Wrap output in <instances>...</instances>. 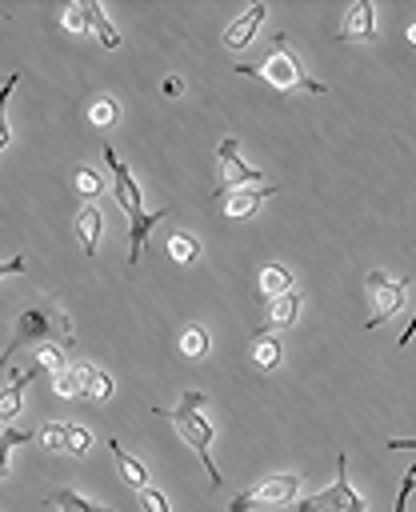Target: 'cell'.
I'll use <instances>...</instances> for the list:
<instances>
[{
  "label": "cell",
  "mask_w": 416,
  "mask_h": 512,
  "mask_svg": "<svg viewBox=\"0 0 416 512\" xmlns=\"http://www.w3.org/2000/svg\"><path fill=\"white\" fill-rule=\"evenodd\" d=\"M52 332H56L64 344H72V324H68V312H64V308H48V304H32V308H24V312L16 316V336H12V344L4 348L0 368H12V356H16L24 344H32V340H48Z\"/></svg>",
  "instance_id": "obj_4"
},
{
  "label": "cell",
  "mask_w": 416,
  "mask_h": 512,
  "mask_svg": "<svg viewBox=\"0 0 416 512\" xmlns=\"http://www.w3.org/2000/svg\"><path fill=\"white\" fill-rule=\"evenodd\" d=\"M368 296H372V316H368V328H380L392 312H400L404 308V292H408V280L400 276V280H388L384 272H368Z\"/></svg>",
  "instance_id": "obj_8"
},
{
  "label": "cell",
  "mask_w": 416,
  "mask_h": 512,
  "mask_svg": "<svg viewBox=\"0 0 416 512\" xmlns=\"http://www.w3.org/2000/svg\"><path fill=\"white\" fill-rule=\"evenodd\" d=\"M408 40H412V44H416V20H412V24H408Z\"/></svg>",
  "instance_id": "obj_39"
},
{
  "label": "cell",
  "mask_w": 416,
  "mask_h": 512,
  "mask_svg": "<svg viewBox=\"0 0 416 512\" xmlns=\"http://www.w3.org/2000/svg\"><path fill=\"white\" fill-rule=\"evenodd\" d=\"M60 24H64V32H72V36H88V16H84L80 4H68L64 16H60Z\"/></svg>",
  "instance_id": "obj_28"
},
{
  "label": "cell",
  "mask_w": 416,
  "mask_h": 512,
  "mask_svg": "<svg viewBox=\"0 0 416 512\" xmlns=\"http://www.w3.org/2000/svg\"><path fill=\"white\" fill-rule=\"evenodd\" d=\"M100 232H104V216H100V208H96V204H84V208L76 212V236H80L84 256H96V248H100Z\"/></svg>",
  "instance_id": "obj_14"
},
{
  "label": "cell",
  "mask_w": 416,
  "mask_h": 512,
  "mask_svg": "<svg viewBox=\"0 0 416 512\" xmlns=\"http://www.w3.org/2000/svg\"><path fill=\"white\" fill-rule=\"evenodd\" d=\"M180 352H184L188 360H200V356H208V332H204L200 324H188V328L180 332Z\"/></svg>",
  "instance_id": "obj_22"
},
{
  "label": "cell",
  "mask_w": 416,
  "mask_h": 512,
  "mask_svg": "<svg viewBox=\"0 0 416 512\" xmlns=\"http://www.w3.org/2000/svg\"><path fill=\"white\" fill-rule=\"evenodd\" d=\"M288 288H292V272H288V268L272 264V268L260 272V296H264V300H272V296H280V292H288Z\"/></svg>",
  "instance_id": "obj_19"
},
{
  "label": "cell",
  "mask_w": 416,
  "mask_h": 512,
  "mask_svg": "<svg viewBox=\"0 0 416 512\" xmlns=\"http://www.w3.org/2000/svg\"><path fill=\"white\" fill-rule=\"evenodd\" d=\"M36 436H40L44 452H64V424H44Z\"/></svg>",
  "instance_id": "obj_31"
},
{
  "label": "cell",
  "mask_w": 416,
  "mask_h": 512,
  "mask_svg": "<svg viewBox=\"0 0 416 512\" xmlns=\"http://www.w3.org/2000/svg\"><path fill=\"white\" fill-rule=\"evenodd\" d=\"M388 448H392V452H400V448H416V436H412V440H388Z\"/></svg>",
  "instance_id": "obj_38"
},
{
  "label": "cell",
  "mask_w": 416,
  "mask_h": 512,
  "mask_svg": "<svg viewBox=\"0 0 416 512\" xmlns=\"http://www.w3.org/2000/svg\"><path fill=\"white\" fill-rule=\"evenodd\" d=\"M88 396H92V400H108V396H112V376L96 368V380H92V392H88Z\"/></svg>",
  "instance_id": "obj_33"
},
{
  "label": "cell",
  "mask_w": 416,
  "mask_h": 512,
  "mask_svg": "<svg viewBox=\"0 0 416 512\" xmlns=\"http://www.w3.org/2000/svg\"><path fill=\"white\" fill-rule=\"evenodd\" d=\"M412 336H416V312H412V324H408V328H404V332H400V348H404V344H408V340H412Z\"/></svg>",
  "instance_id": "obj_37"
},
{
  "label": "cell",
  "mask_w": 416,
  "mask_h": 512,
  "mask_svg": "<svg viewBox=\"0 0 416 512\" xmlns=\"http://www.w3.org/2000/svg\"><path fill=\"white\" fill-rule=\"evenodd\" d=\"M136 500H140L144 512H172V508H168V496H164L160 488H140Z\"/></svg>",
  "instance_id": "obj_30"
},
{
  "label": "cell",
  "mask_w": 416,
  "mask_h": 512,
  "mask_svg": "<svg viewBox=\"0 0 416 512\" xmlns=\"http://www.w3.org/2000/svg\"><path fill=\"white\" fill-rule=\"evenodd\" d=\"M264 196H276V188H272V184L236 188L232 196H224V220H244V216H252V212L264 204Z\"/></svg>",
  "instance_id": "obj_11"
},
{
  "label": "cell",
  "mask_w": 416,
  "mask_h": 512,
  "mask_svg": "<svg viewBox=\"0 0 416 512\" xmlns=\"http://www.w3.org/2000/svg\"><path fill=\"white\" fill-rule=\"evenodd\" d=\"M296 492H300V476H292V472H276V476L260 480L256 488L240 492V496L228 504V512H248V508H280V504H292V500H296Z\"/></svg>",
  "instance_id": "obj_6"
},
{
  "label": "cell",
  "mask_w": 416,
  "mask_h": 512,
  "mask_svg": "<svg viewBox=\"0 0 416 512\" xmlns=\"http://www.w3.org/2000/svg\"><path fill=\"white\" fill-rule=\"evenodd\" d=\"M296 312H300V292H296V288H288V292L264 300V324H268V332L296 324Z\"/></svg>",
  "instance_id": "obj_13"
},
{
  "label": "cell",
  "mask_w": 416,
  "mask_h": 512,
  "mask_svg": "<svg viewBox=\"0 0 416 512\" xmlns=\"http://www.w3.org/2000/svg\"><path fill=\"white\" fill-rule=\"evenodd\" d=\"M92 448V432L84 424H64V456H84Z\"/></svg>",
  "instance_id": "obj_23"
},
{
  "label": "cell",
  "mask_w": 416,
  "mask_h": 512,
  "mask_svg": "<svg viewBox=\"0 0 416 512\" xmlns=\"http://www.w3.org/2000/svg\"><path fill=\"white\" fill-rule=\"evenodd\" d=\"M36 368H40V372H52V376H60L68 364H64V352H60L56 344H40V348H36Z\"/></svg>",
  "instance_id": "obj_27"
},
{
  "label": "cell",
  "mask_w": 416,
  "mask_h": 512,
  "mask_svg": "<svg viewBox=\"0 0 416 512\" xmlns=\"http://www.w3.org/2000/svg\"><path fill=\"white\" fill-rule=\"evenodd\" d=\"M252 360H256L260 372H276L280 360H284V344H280V336L268 332V328L256 332V340H252Z\"/></svg>",
  "instance_id": "obj_15"
},
{
  "label": "cell",
  "mask_w": 416,
  "mask_h": 512,
  "mask_svg": "<svg viewBox=\"0 0 416 512\" xmlns=\"http://www.w3.org/2000/svg\"><path fill=\"white\" fill-rule=\"evenodd\" d=\"M296 512H368L364 496H360V492L352 488V480H348V456H344V452H336V480H332L324 492L300 500Z\"/></svg>",
  "instance_id": "obj_5"
},
{
  "label": "cell",
  "mask_w": 416,
  "mask_h": 512,
  "mask_svg": "<svg viewBox=\"0 0 416 512\" xmlns=\"http://www.w3.org/2000/svg\"><path fill=\"white\" fill-rule=\"evenodd\" d=\"M108 452H112V460H116V468H120L124 484H132L136 492H140V488H148V468H144L136 456H128V452L120 448V440H108Z\"/></svg>",
  "instance_id": "obj_17"
},
{
  "label": "cell",
  "mask_w": 416,
  "mask_h": 512,
  "mask_svg": "<svg viewBox=\"0 0 416 512\" xmlns=\"http://www.w3.org/2000/svg\"><path fill=\"white\" fill-rule=\"evenodd\" d=\"M52 504H56V512H116V508L92 504L88 496H80V492H72V488H60V492H52Z\"/></svg>",
  "instance_id": "obj_18"
},
{
  "label": "cell",
  "mask_w": 416,
  "mask_h": 512,
  "mask_svg": "<svg viewBox=\"0 0 416 512\" xmlns=\"http://www.w3.org/2000/svg\"><path fill=\"white\" fill-rule=\"evenodd\" d=\"M72 184H76V192H80V196H88V200L104 192V176H100L96 168H76V176H72Z\"/></svg>",
  "instance_id": "obj_26"
},
{
  "label": "cell",
  "mask_w": 416,
  "mask_h": 512,
  "mask_svg": "<svg viewBox=\"0 0 416 512\" xmlns=\"http://www.w3.org/2000/svg\"><path fill=\"white\" fill-rule=\"evenodd\" d=\"M56 392H60V396H80V392H76V380H72V372H68V368L56 376Z\"/></svg>",
  "instance_id": "obj_34"
},
{
  "label": "cell",
  "mask_w": 416,
  "mask_h": 512,
  "mask_svg": "<svg viewBox=\"0 0 416 512\" xmlns=\"http://www.w3.org/2000/svg\"><path fill=\"white\" fill-rule=\"evenodd\" d=\"M412 484H416V464L404 472V480H400V492H396V504H392V512H404L408 508V496H412Z\"/></svg>",
  "instance_id": "obj_32"
},
{
  "label": "cell",
  "mask_w": 416,
  "mask_h": 512,
  "mask_svg": "<svg viewBox=\"0 0 416 512\" xmlns=\"http://www.w3.org/2000/svg\"><path fill=\"white\" fill-rule=\"evenodd\" d=\"M168 416H172L176 432L192 444V452L200 456V464L208 468V484H212V488H220V484H224V476H220V468L212 464V420H208V396H204L200 388H184V392H180V400H176V408H172Z\"/></svg>",
  "instance_id": "obj_3"
},
{
  "label": "cell",
  "mask_w": 416,
  "mask_h": 512,
  "mask_svg": "<svg viewBox=\"0 0 416 512\" xmlns=\"http://www.w3.org/2000/svg\"><path fill=\"white\" fill-rule=\"evenodd\" d=\"M104 164H108V172H112V192H116V204L128 212V224H132V228H128V264H140V256H144V240H148L152 224H156L160 216H168V208L144 212L140 188H136V180H132L128 164H120V156L112 152V144H104Z\"/></svg>",
  "instance_id": "obj_1"
},
{
  "label": "cell",
  "mask_w": 416,
  "mask_h": 512,
  "mask_svg": "<svg viewBox=\"0 0 416 512\" xmlns=\"http://www.w3.org/2000/svg\"><path fill=\"white\" fill-rule=\"evenodd\" d=\"M264 4H252V8H244L228 28H224V48H232V52H240V48H248L252 44V36H256V28L264 24Z\"/></svg>",
  "instance_id": "obj_9"
},
{
  "label": "cell",
  "mask_w": 416,
  "mask_h": 512,
  "mask_svg": "<svg viewBox=\"0 0 416 512\" xmlns=\"http://www.w3.org/2000/svg\"><path fill=\"white\" fill-rule=\"evenodd\" d=\"M236 72H244V76H256V80H264L268 88H276V92H312V96H324V84L320 80H312L304 68H300V60H296V52H292V44H288V36L284 32H276L272 36V52L260 60V64H236Z\"/></svg>",
  "instance_id": "obj_2"
},
{
  "label": "cell",
  "mask_w": 416,
  "mask_h": 512,
  "mask_svg": "<svg viewBox=\"0 0 416 512\" xmlns=\"http://www.w3.org/2000/svg\"><path fill=\"white\" fill-rule=\"evenodd\" d=\"M372 36H376V4L356 0V4L344 12L340 40H372Z\"/></svg>",
  "instance_id": "obj_10"
},
{
  "label": "cell",
  "mask_w": 416,
  "mask_h": 512,
  "mask_svg": "<svg viewBox=\"0 0 416 512\" xmlns=\"http://www.w3.org/2000/svg\"><path fill=\"white\" fill-rule=\"evenodd\" d=\"M32 440V432H24V428H4L0 432V480L8 476V456H12V448H20V444H28Z\"/></svg>",
  "instance_id": "obj_24"
},
{
  "label": "cell",
  "mask_w": 416,
  "mask_h": 512,
  "mask_svg": "<svg viewBox=\"0 0 416 512\" xmlns=\"http://www.w3.org/2000/svg\"><path fill=\"white\" fill-rule=\"evenodd\" d=\"M80 8H84V16H88V32H92L104 48H120V32H116L112 20L104 16V4H100V0H84Z\"/></svg>",
  "instance_id": "obj_16"
},
{
  "label": "cell",
  "mask_w": 416,
  "mask_h": 512,
  "mask_svg": "<svg viewBox=\"0 0 416 512\" xmlns=\"http://www.w3.org/2000/svg\"><path fill=\"white\" fill-rule=\"evenodd\" d=\"M36 376H40V368H24V372H12L8 388H0V424L20 416V408H24V388H28Z\"/></svg>",
  "instance_id": "obj_12"
},
{
  "label": "cell",
  "mask_w": 416,
  "mask_h": 512,
  "mask_svg": "<svg viewBox=\"0 0 416 512\" xmlns=\"http://www.w3.org/2000/svg\"><path fill=\"white\" fill-rule=\"evenodd\" d=\"M88 120H92V128H112L120 120V104L112 96H96L88 104Z\"/></svg>",
  "instance_id": "obj_20"
},
{
  "label": "cell",
  "mask_w": 416,
  "mask_h": 512,
  "mask_svg": "<svg viewBox=\"0 0 416 512\" xmlns=\"http://www.w3.org/2000/svg\"><path fill=\"white\" fill-rule=\"evenodd\" d=\"M160 92H164V96H180V92H184V80H180V76H168V80L160 84Z\"/></svg>",
  "instance_id": "obj_36"
},
{
  "label": "cell",
  "mask_w": 416,
  "mask_h": 512,
  "mask_svg": "<svg viewBox=\"0 0 416 512\" xmlns=\"http://www.w3.org/2000/svg\"><path fill=\"white\" fill-rule=\"evenodd\" d=\"M216 160H220V180H216V196H232L236 188H252V184H268L264 172L248 168L240 160V144L236 140H220L216 148Z\"/></svg>",
  "instance_id": "obj_7"
},
{
  "label": "cell",
  "mask_w": 416,
  "mask_h": 512,
  "mask_svg": "<svg viewBox=\"0 0 416 512\" xmlns=\"http://www.w3.org/2000/svg\"><path fill=\"white\" fill-rule=\"evenodd\" d=\"M168 256H172L176 264H192V260L200 256V240L188 236V232H172V236H168Z\"/></svg>",
  "instance_id": "obj_21"
},
{
  "label": "cell",
  "mask_w": 416,
  "mask_h": 512,
  "mask_svg": "<svg viewBox=\"0 0 416 512\" xmlns=\"http://www.w3.org/2000/svg\"><path fill=\"white\" fill-rule=\"evenodd\" d=\"M24 268H28V260H24V256H16V260H0V280H4V276H12V272L20 276Z\"/></svg>",
  "instance_id": "obj_35"
},
{
  "label": "cell",
  "mask_w": 416,
  "mask_h": 512,
  "mask_svg": "<svg viewBox=\"0 0 416 512\" xmlns=\"http://www.w3.org/2000/svg\"><path fill=\"white\" fill-rule=\"evenodd\" d=\"M16 84H20V72H12V76L4 80V88H0V152H4L8 140H12V128H8V96H12Z\"/></svg>",
  "instance_id": "obj_25"
},
{
  "label": "cell",
  "mask_w": 416,
  "mask_h": 512,
  "mask_svg": "<svg viewBox=\"0 0 416 512\" xmlns=\"http://www.w3.org/2000/svg\"><path fill=\"white\" fill-rule=\"evenodd\" d=\"M68 372H72V380H76V392L88 396V392H92V380H96V368L84 364V360H76V364H68Z\"/></svg>",
  "instance_id": "obj_29"
}]
</instances>
